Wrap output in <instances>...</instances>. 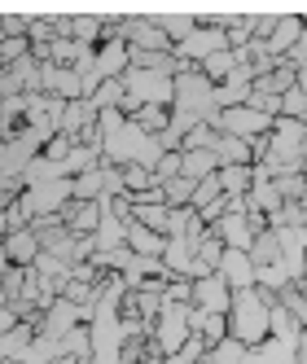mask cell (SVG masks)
Listing matches in <instances>:
<instances>
[{
  "label": "cell",
  "instance_id": "cell-1",
  "mask_svg": "<svg viewBox=\"0 0 307 364\" xmlns=\"http://www.w3.org/2000/svg\"><path fill=\"white\" fill-rule=\"evenodd\" d=\"M272 303L276 294L268 290H233V307H228V338H237V343L246 347H259L268 343V333H272Z\"/></svg>",
  "mask_w": 307,
  "mask_h": 364
},
{
  "label": "cell",
  "instance_id": "cell-2",
  "mask_svg": "<svg viewBox=\"0 0 307 364\" xmlns=\"http://www.w3.org/2000/svg\"><path fill=\"white\" fill-rule=\"evenodd\" d=\"M123 88H127V97H123V114L132 119L136 110H145V106H163V110H171V101H176V80L171 75H158V70H127L123 75Z\"/></svg>",
  "mask_w": 307,
  "mask_h": 364
},
{
  "label": "cell",
  "instance_id": "cell-3",
  "mask_svg": "<svg viewBox=\"0 0 307 364\" xmlns=\"http://www.w3.org/2000/svg\"><path fill=\"white\" fill-rule=\"evenodd\" d=\"M171 110H181V114H193L202 123H211L220 110H215V84L202 75L198 66L181 70L176 75V101H171Z\"/></svg>",
  "mask_w": 307,
  "mask_h": 364
},
{
  "label": "cell",
  "instance_id": "cell-4",
  "mask_svg": "<svg viewBox=\"0 0 307 364\" xmlns=\"http://www.w3.org/2000/svg\"><path fill=\"white\" fill-rule=\"evenodd\" d=\"M189 316H193V307H185V303H163V316H158V325H154L149 347L158 351V355H176V351H185V343L193 338Z\"/></svg>",
  "mask_w": 307,
  "mask_h": 364
},
{
  "label": "cell",
  "instance_id": "cell-5",
  "mask_svg": "<svg viewBox=\"0 0 307 364\" xmlns=\"http://www.w3.org/2000/svg\"><path fill=\"white\" fill-rule=\"evenodd\" d=\"M22 206H27V215H31V224L36 220H58L66 206L75 202V185L70 180H53V185H36V189H22V198H18Z\"/></svg>",
  "mask_w": 307,
  "mask_h": 364
},
{
  "label": "cell",
  "instance_id": "cell-6",
  "mask_svg": "<svg viewBox=\"0 0 307 364\" xmlns=\"http://www.w3.org/2000/svg\"><path fill=\"white\" fill-rule=\"evenodd\" d=\"M272 123H276V119H268V114H259V110H250V106L220 110V114L211 119L215 132L237 136V141H259V136H268V132H272Z\"/></svg>",
  "mask_w": 307,
  "mask_h": 364
},
{
  "label": "cell",
  "instance_id": "cell-7",
  "mask_svg": "<svg viewBox=\"0 0 307 364\" xmlns=\"http://www.w3.org/2000/svg\"><path fill=\"white\" fill-rule=\"evenodd\" d=\"M40 92L62 97V101H88L84 75L75 66H53V62H40Z\"/></svg>",
  "mask_w": 307,
  "mask_h": 364
},
{
  "label": "cell",
  "instance_id": "cell-8",
  "mask_svg": "<svg viewBox=\"0 0 307 364\" xmlns=\"http://www.w3.org/2000/svg\"><path fill=\"white\" fill-rule=\"evenodd\" d=\"M80 325H88V321H84V307H75L70 299H58L48 311H40L36 333H40V338H53V343H62V338H66L70 329H80Z\"/></svg>",
  "mask_w": 307,
  "mask_h": 364
},
{
  "label": "cell",
  "instance_id": "cell-9",
  "mask_svg": "<svg viewBox=\"0 0 307 364\" xmlns=\"http://www.w3.org/2000/svg\"><path fill=\"white\" fill-rule=\"evenodd\" d=\"M193 307L207 311V316H228V307H233V285H228L220 272L193 281Z\"/></svg>",
  "mask_w": 307,
  "mask_h": 364
},
{
  "label": "cell",
  "instance_id": "cell-10",
  "mask_svg": "<svg viewBox=\"0 0 307 364\" xmlns=\"http://www.w3.org/2000/svg\"><path fill=\"white\" fill-rule=\"evenodd\" d=\"M0 255H5L14 268H36V259L44 255L40 232H36V228H18V232H9V237L0 242Z\"/></svg>",
  "mask_w": 307,
  "mask_h": 364
},
{
  "label": "cell",
  "instance_id": "cell-11",
  "mask_svg": "<svg viewBox=\"0 0 307 364\" xmlns=\"http://www.w3.org/2000/svg\"><path fill=\"white\" fill-rule=\"evenodd\" d=\"M211 232L224 242V250H246L250 255V246H254V228H250L246 211H228L220 224H211Z\"/></svg>",
  "mask_w": 307,
  "mask_h": 364
},
{
  "label": "cell",
  "instance_id": "cell-12",
  "mask_svg": "<svg viewBox=\"0 0 307 364\" xmlns=\"http://www.w3.org/2000/svg\"><path fill=\"white\" fill-rule=\"evenodd\" d=\"M220 277L233 285V290H254V285H259V268H254V259L246 250H224Z\"/></svg>",
  "mask_w": 307,
  "mask_h": 364
},
{
  "label": "cell",
  "instance_id": "cell-13",
  "mask_svg": "<svg viewBox=\"0 0 307 364\" xmlns=\"http://www.w3.org/2000/svg\"><path fill=\"white\" fill-rule=\"evenodd\" d=\"M250 92H254V75H250V66H237V75H228L224 84H215V110H237V106H246Z\"/></svg>",
  "mask_w": 307,
  "mask_h": 364
},
{
  "label": "cell",
  "instance_id": "cell-14",
  "mask_svg": "<svg viewBox=\"0 0 307 364\" xmlns=\"http://www.w3.org/2000/svg\"><path fill=\"white\" fill-rule=\"evenodd\" d=\"M101 202H70L66 211H62V224L75 232V237H92V232L101 228Z\"/></svg>",
  "mask_w": 307,
  "mask_h": 364
},
{
  "label": "cell",
  "instance_id": "cell-15",
  "mask_svg": "<svg viewBox=\"0 0 307 364\" xmlns=\"http://www.w3.org/2000/svg\"><path fill=\"white\" fill-rule=\"evenodd\" d=\"M246 364H298V343H290V338H268V343L246 351Z\"/></svg>",
  "mask_w": 307,
  "mask_h": 364
},
{
  "label": "cell",
  "instance_id": "cell-16",
  "mask_svg": "<svg viewBox=\"0 0 307 364\" xmlns=\"http://www.w3.org/2000/svg\"><path fill=\"white\" fill-rule=\"evenodd\" d=\"M303 31H307V22H303L298 14H281L276 31H272V40H268L272 58H290V53H294V44L303 40Z\"/></svg>",
  "mask_w": 307,
  "mask_h": 364
},
{
  "label": "cell",
  "instance_id": "cell-17",
  "mask_svg": "<svg viewBox=\"0 0 307 364\" xmlns=\"http://www.w3.org/2000/svg\"><path fill=\"white\" fill-rule=\"evenodd\" d=\"M88 127H97V106H92V101H66V114H62L58 132L70 136V141H80Z\"/></svg>",
  "mask_w": 307,
  "mask_h": 364
},
{
  "label": "cell",
  "instance_id": "cell-18",
  "mask_svg": "<svg viewBox=\"0 0 307 364\" xmlns=\"http://www.w3.org/2000/svg\"><path fill=\"white\" fill-rule=\"evenodd\" d=\"M127 250H132V255H145V259H163L167 237H163V232H149V228L136 224V220H127Z\"/></svg>",
  "mask_w": 307,
  "mask_h": 364
},
{
  "label": "cell",
  "instance_id": "cell-19",
  "mask_svg": "<svg viewBox=\"0 0 307 364\" xmlns=\"http://www.w3.org/2000/svg\"><path fill=\"white\" fill-rule=\"evenodd\" d=\"M92 242H97V255H110V250H123L127 246V220L119 215H101V228L92 232Z\"/></svg>",
  "mask_w": 307,
  "mask_h": 364
},
{
  "label": "cell",
  "instance_id": "cell-20",
  "mask_svg": "<svg viewBox=\"0 0 307 364\" xmlns=\"http://www.w3.org/2000/svg\"><path fill=\"white\" fill-rule=\"evenodd\" d=\"M237 66H246V53H237V48H224V53H215V58H207L198 70L207 75L211 84H224L228 75H237Z\"/></svg>",
  "mask_w": 307,
  "mask_h": 364
},
{
  "label": "cell",
  "instance_id": "cell-21",
  "mask_svg": "<svg viewBox=\"0 0 307 364\" xmlns=\"http://www.w3.org/2000/svg\"><path fill=\"white\" fill-rule=\"evenodd\" d=\"M31 343H36V325H31V321H22L18 329L0 333V360H22V355L31 351Z\"/></svg>",
  "mask_w": 307,
  "mask_h": 364
},
{
  "label": "cell",
  "instance_id": "cell-22",
  "mask_svg": "<svg viewBox=\"0 0 307 364\" xmlns=\"http://www.w3.org/2000/svg\"><path fill=\"white\" fill-rule=\"evenodd\" d=\"M181 159H185V171L181 176H189L193 185H198V180H211L220 171V154L215 149H189V154H181Z\"/></svg>",
  "mask_w": 307,
  "mask_h": 364
},
{
  "label": "cell",
  "instance_id": "cell-23",
  "mask_svg": "<svg viewBox=\"0 0 307 364\" xmlns=\"http://www.w3.org/2000/svg\"><path fill=\"white\" fill-rule=\"evenodd\" d=\"M215 180H220L224 198H246L254 189V167H220Z\"/></svg>",
  "mask_w": 307,
  "mask_h": 364
},
{
  "label": "cell",
  "instance_id": "cell-24",
  "mask_svg": "<svg viewBox=\"0 0 307 364\" xmlns=\"http://www.w3.org/2000/svg\"><path fill=\"white\" fill-rule=\"evenodd\" d=\"M132 220H136V224H145L149 232H163V237H167L171 206H167V202H136V206H132Z\"/></svg>",
  "mask_w": 307,
  "mask_h": 364
},
{
  "label": "cell",
  "instance_id": "cell-25",
  "mask_svg": "<svg viewBox=\"0 0 307 364\" xmlns=\"http://www.w3.org/2000/svg\"><path fill=\"white\" fill-rule=\"evenodd\" d=\"M154 22L167 31L171 44H185V40L198 31V14H154Z\"/></svg>",
  "mask_w": 307,
  "mask_h": 364
},
{
  "label": "cell",
  "instance_id": "cell-26",
  "mask_svg": "<svg viewBox=\"0 0 307 364\" xmlns=\"http://www.w3.org/2000/svg\"><path fill=\"white\" fill-rule=\"evenodd\" d=\"M215 154H220V167H250V141L237 136H215Z\"/></svg>",
  "mask_w": 307,
  "mask_h": 364
},
{
  "label": "cell",
  "instance_id": "cell-27",
  "mask_svg": "<svg viewBox=\"0 0 307 364\" xmlns=\"http://www.w3.org/2000/svg\"><path fill=\"white\" fill-rule=\"evenodd\" d=\"M250 259H254V268H272V264H281V237H276V228H264L259 237H254Z\"/></svg>",
  "mask_w": 307,
  "mask_h": 364
},
{
  "label": "cell",
  "instance_id": "cell-28",
  "mask_svg": "<svg viewBox=\"0 0 307 364\" xmlns=\"http://www.w3.org/2000/svg\"><path fill=\"white\" fill-rule=\"evenodd\" d=\"M132 123H136V127H145L149 136H163L167 127H171V110H163V106H145V110H136V114H132Z\"/></svg>",
  "mask_w": 307,
  "mask_h": 364
},
{
  "label": "cell",
  "instance_id": "cell-29",
  "mask_svg": "<svg viewBox=\"0 0 307 364\" xmlns=\"http://www.w3.org/2000/svg\"><path fill=\"white\" fill-rule=\"evenodd\" d=\"M193 180L189 176H176V180H167V185H163V202L171 206V211H181V206H189L193 202Z\"/></svg>",
  "mask_w": 307,
  "mask_h": 364
},
{
  "label": "cell",
  "instance_id": "cell-30",
  "mask_svg": "<svg viewBox=\"0 0 307 364\" xmlns=\"http://www.w3.org/2000/svg\"><path fill=\"white\" fill-rule=\"evenodd\" d=\"M123 97H127V88H123V80H106V84H101L88 101H92V106H97V114L101 110H119L123 106Z\"/></svg>",
  "mask_w": 307,
  "mask_h": 364
},
{
  "label": "cell",
  "instance_id": "cell-31",
  "mask_svg": "<svg viewBox=\"0 0 307 364\" xmlns=\"http://www.w3.org/2000/svg\"><path fill=\"white\" fill-rule=\"evenodd\" d=\"M246 343H237V338H224V343H215L207 355H211V364H246Z\"/></svg>",
  "mask_w": 307,
  "mask_h": 364
},
{
  "label": "cell",
  "instance_id": "cell-32",
  "mask_svg": "<svg viewBox=\"0 0 307 364\" xmlns=\"http://www.w3.org/2000/svg\"><path fill=\"white\" fill-rule=\"evenodd\" d=\"M220 198H224V189H220V180L211 176V180H198V189H193V202H189V206H193V211H207V206H215Z\"/></svg>",
  "mask_w": 307,
  "mask_h": 364
},
{
  "label": "cell",
  "instance_id": "cell-33",
  "mask_svg": "<svg viewBox=\"0 0 307 364\" xmlns=\"http://www.w3.org/2000/svg\"><path fill=\"white\" fill-rule=\"evenodd\" d=\"M276 299H281V307H290V316L307 329V294H298V285H286Z\"/></svg>",
  "mask_w": 307,
  "mask_h": 364
},
{
  "label": "cell",
  "instance_id": "cell-34",
  "mask_svg": "<svg viewBox=\"0 0 307 364\" xmlns=\"http://www.w3.org/2000/svg\"><path fill=\"white\" fill-rule=\"evenodd\" d=\"M163 303H185V307H193V281L189 277H171L167 290H163Z\"/></svg>",
  "mask_w": 307,
  "mask_h": 364
},
{
  "label": "cell",
  "instance_id": "cell-35",
  "mask_svg": "<svg viewBox=\"0 0 307 364\" xmlns=\"http://www.w3.org/2000/svg\"><path fill=\"white\" fill-rule=\"evenodd\" d=\"M215 136H220V132H215V127H211V123H198V127H193V132L185 136V145H181V154H189V149H215Z\"/></svg>",
  "mask_w": 307,
  "mask_h": 364
},
{
  "label": "cell",
  "instance_id": "cell-36",
  "mask_svg": "<svg viewBox=\"0 0 307 364\" xmlns=\"http://www.w3.org/2000/svg\"><path fill=\"white\" fill-rule=\"evenodd\" d=\"M0 31H5V40H27L31 18H22V14H0Z\"/></svg>",
  "mask_w": 307,
  "mask_h": 364
},
{
  "label": "cell",
  "instance_id": "cell-37",
  "mask_svg": "<svg viewBox=\"0 0 307 364\" xmlns=\"http://www.w3.org/2000/svg\"><path fill=\"white\" fill-rule=\"evenodd\" d=\"M281 114H286V119H303V114H307V92H303L298 84L281 97Z\"/></svg>",
  "mask_w": 307,
  "mask_h": 364
},
{
  "label": "cell",
  "instance_id": "cell-38",
  "mask_svg": "<svg viewBox=\"0 0 307 364\" xmlns=\"http://www.w3.org/2000/svg\"><path fill=\"white\" fill-rule=\"evenodd\" d=\"M185 171V159H181V154H163V159H158V167H154V176H158V185H167V180H176V176H181Z\"/></svg>",
  "mask_w": 307,
  "mask_h": 364
},
{
  "label": "cell",
  "instance_id": "cell-39",
  "mask_svg": "<svg viewBox=\"0 0 307 364\" xmlns=\"http://www.w3.org/2000/svg\"><path fill=\"white\" fill-rule=\"evenodd\" d=\"M75 145H80V141H70V136H62V132H58L53 141H48V145H44V159H53V163H66Z\"/></svg>",
  "mask_w": 307,
  "mask_h": 364
},
{
  "label": "cell",
  "instance_id": "cell-40",
  "mask_svg": "<svg viewBox=\"0 0 307 364\" xmlns=\"http://www.w3.org/2000/svg\"><path fill=\"white\" fill-rule=\"evenodd\" d=\"M22 325V316L9 307V303H0V333H9V329H18Z\"/></svg>",
  "mask_w": 307,
  "mask_h": 364
},
{
  "label": "cell",
  "instance_id": "cell-41",
  "mask_svg": "<svg viewBox=\"0 0 307 364\" xmlns=\"http://www.w3.org/2000/svg\"><path fill=\"white\" fill-rule=\"evenodd\" d=\"M298 364H307V329L298 333Z\"/></svg>",
  "mask_w": 307,
  "mask_h": 364
},
{
  "label": "cell",
  "instance_id": "cell-42",
  "mask_svg": "<svg viewBox=\"0 0 307 364\" xmlns=\"http://www.w3.org/2000/svg\"><path fill=\"white\" fill-rule=\"evenodd\" d=\"M298 88H303V92H307V70H298Z\"/></svg>",
  "mask_w": 307,
  "mask_h": 364
},
{
  "label": "cell",
  "instance_id": "cell-43",
  "mask_svg": "<svg viewBox=\"0 0 307 364\" xmlns=\"http://www.w3.org/2000/svg\"><path fill=\"white\" fill-rule=\"evenodd\" d=\"M303 167H307V141H303Z\"/></svg>",
  "mask_w": 307,
  "mask_h": 364
},
{
  "label": "cell",
  "instance_id": "cell-44",
  "mask_svg": "<svg viewBox=\"0 0 307 364\" xmlns=\"http://www.w3.org/2000/svg\"><path fill=\"white\" fill-rule=\"evenodd\" d=\"M0 70H5V58H0Z\"/></svg>",
  "mask_w": 307,
  "mask_h": 364
},
{
  "label": "cell",
  "instance_id": "cell-45",
  "mask_svg": "<svg viewBox=\"0 0 307 364\" xmlns=\"http://www.w3.org/2000/svg\"><path fill=\"white\" fill-rule=\"evenodd\" d=\"M303 123H307V114H303Z\"/></svg>",
  "mask_w": 307,
  "mask_h": 364
},
{
  "label": "cell",
  "instance_id": "cell-46",
  "mask_svg": "<svg viewBox=\"0 0 307 364\" xmlns=\"http://www.w3.org/2000/svg\"><path fill=\"white\" fill-rule=\"evenodd\" d=\"M303 176H307V167H303Z\"/></svg>",
  "mask_w": 307,
  "mask_h": 364
},
{
  "label": "cell",
  "instance_id": "cell-47",
  "mask_svg": "<svg viewBox=\"0 0 307 364\" xmlns=\"http://www.w3.org/2000/svg\"><path fill=\"white\" fill-rule=\"evenodd\" d=\"M0 364H5V360H0Z\"/></svg>",
  "mask_w": 307,
  "mask_h": 364
}]
</instances>
